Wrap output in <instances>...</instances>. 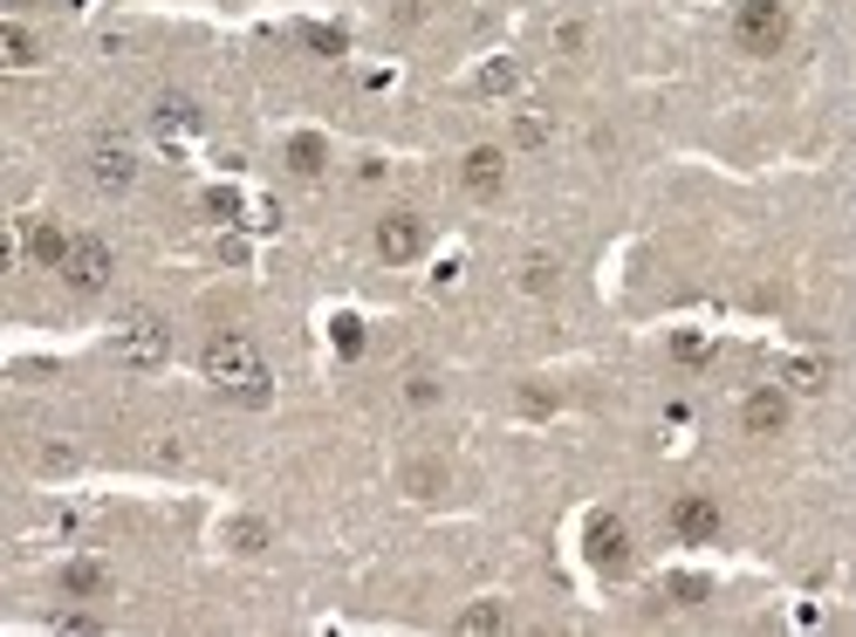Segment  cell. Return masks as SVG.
Masks as SVG:
<instances>
[{
    "label": "cell",
    "instance_id": "cell-4",
    "mask_svg": "<svg viewBox=\"0 0 856 637\" xmlns=\"http://www.w3.org/2000/svg\"><path fill=\"white\" fill-rule=\"evenodd\" d=\"M583 548H589V569L596 576H624L631 569V528L617 521V515H589Z\"/></svg>",
    "mask_w": 856,
    "mask_h": 637
},
{
    "label": "cell",
    "instance_id": "cell-17",
    "mask_svg": "<svg viewBox=\"0 0 856 637\" xmlns=\"http://www.w3.org/2000/svg\"><path fill=\"white\" fill-rule=\"evenodd\" d=\"M323 158H329V151H323V138H316V131L289 138V165H295L302 178H316V172H323Z\"/></svg>",
    "mask_w": 856,
    "mask_h": 637
},
{
    "label": "cell",
    "instance_id": "cell-7",
    "mask_svg": "<svg viewBox=\"0 0 856 637\" xmlns=\"http://www.w3.org/2000/svg\"><path fill=\"white\" fill-rule=\"evenodd\" d=\"M740 425L754 432V439H774V432L788 425V385H761V391H747Z\"/></svg>",
    "mask_w": 856,
    "mask_h": 637
},
{
    "label": "cell",
    "instance_id": "cell-14",
    "mask_svg": "<svg viewBox=\"0 0 856 637\" xmlns=\"http://www.w3.org/2000/svg\"><path fill=\"white\" fill-rule=\"evenodd\" d=\"M782 385L801 391V398H816V391L829 385V364H822V356H788V364H782Z\"/></svg>",
    "mask_w": 856,
    "mask_h": 637
},
{
    "label": "cell",
    "instance_id": "cell-5",
    "mask_svg": "<svg viewBox=\"0 0 856 637\" xmlns=\"http://www.w3.org/2000/svg\"><path fill=\"white\" fill-rule=\"evenodd\" d=\"M69 288L75 295H103L110 288V274H117V261H110V240H96V234H83L75 240V253H69Z\"/></svg>",
    "mask_w": 856,
    "mask_h": 637
},
{
    "label": "cell",
    "instance_id": "cell-27",
    "mask_svg": "<svg viewBox=\"0 0 856 637\" xmlns=\"http://www.w3.org/2000/svg\"><path fill=\"white\" fill-rule=\"evenodd\" d=\"M302 42L323 48V56H343V35H336V28H302Z\"/></svg>",
    "mask_w": 856,
    "mask_h": 637
},
{
    "label": "cell",
    "instance_id": "cell-24",
    "mask_svg": "<svg viewBox=\"0 0 856 637\" xmlns=\"http://www.w3.org/2000/svg\"><path fill=\"white\" fill-rule=\"evenodd\" d=\"M665 597H679V603H699V597H706V576H671V582H665Z\"/></svg>",
    "mask_w": 856,
    "mask_h": 637
},
{
    "label": "cell",
    "instance_id": "cell-12",
    "mask_svg": "<svg viewBox=\"0 0 856 637\" xmlns=\"http://www.w3.org/2000/svg\"><path fill=\"white\" fill-rule=\"evenodd\" d=\"M151 131H159V138H192L199 131V110L186 104V96H159V104H151Z\"/></svg>",
    "mask_w": 856,
    "mask_h": 637
},
{
    "label": "cell",
    "instance_id": "cell-21",
    "mask_svg": "<svg viewBox=\"0 0 856 637\" xmlns=\"http://www.w3.org/2000/svg\"><path fill=\"white\" fill-rule=\"evenodd\" d=\"M404 487L419 494V500H432L438 487H446V473H438V467H411V473H404Z\"/></svg>",
    "mask_w": 856,
    "mask_h": 637
},
{
    "label": "cell",
    "instance_id": "cell-20",
    "mask_svg": "<svg viewBox=\"0 0 856 637\" xmlns=\"http://www.w3.org/2000/svg\"><path fill=\"white\" fill-rule=\"evenodd\" d=\"M671 356H679V364H706V356H713V343L699 337V329H679V337H671Z\"/></svg>",
    "mask_w": 856,
    "mask_h": 637
},
{
    "label": "cell",
    "instance_id": "cell-22",
    "mask_svg": "<svg viewBox=\"0 0 856 637\" xmlns=\"http://www.w3.org/2000/svg\"><path fill=\"white\" fill-rule=\"evenodd\" d=\"M514 75H521L514 62H486V69H480V90H486V96H501V90H514Z\"/></svg>",
    "mask_w": 856,
    "mask_h": 637
},
{
    "label": "cell",
    "instance_id": "cell-6",
    "mask_svg": "<svg viewBox=\"0 0 856 637\" xmlns=\"http://www.w3.org/2000/svg\"><path fill=\"white\" fill-rule=\"evenodd\" d=\"M377 253H384L391 268L419 261V253H425V220H419V213H384V220H377Z\"/></svg>",
    "mask_w": 856,
    "mask_h": 637
},
{
    "label": "cell",
    "instance_id": "cell-1",
    "mask_svg": "<svg viewBox=\"0 0 856 637\" xmlns=\"http://www.w3.org/2000/svg\"><path fill=\"white\" fill-rule=\"evenodd\" d=\"M199 370H206V385H220L233 404H268L274 398V377L261 364V350H254L247 337H213L199 356Z\"/></svg>",
    "mask_w": 856,
    "mask_h": 637
},
{
    "label": "cell",
    "instance_id": "cell-9",
    "mask_svg": "<svg viewBox=\"0 0 856 637\" xmlns=\"http://www.w3.org/2000/svg\"><path fill=\"white\" fill-rule=\"evenodd\" d=\"M671 534H679V542H713V534H719V507L706 500V494H679V500H671Z\"/></svg>",
    "mask_w": 856,
    "mask_h": 637
},
{
    "label": "cell",
    "instance_id": "cell-25",
    "mask_svg": "<svg viewBox=\"0 0 856 637\" xmlns=\"http://www.w3.org/2000/svg\"><path fill=\"white\" fill-rule=\"evenodd\" d=\"M206 213H213V220H233V213H241V192L213 186V192H206Z\"/></svg>",
    "mask_w": 856,
    "mask_h": 637
},
{
    "label": "cell",
    "instance_id": "cell-28",
    "mask_svg": "<svg viewBox=\"0 0 856 637\" xmlns=\"http://www.w3.org/2000/svg\"><path fill=\"white\" fill-rule=\"evenodd\" d=\"M35 467H42V473H69V467H75V452H69V446H42V460H35Z\"/></svg>",
    "mask_w": 856,
    "mask_h": 637
},
{
    "label": "cell",
    "instance_id": "cell-26",
    "mask_svg": "<svg viewBox=\"0 0 856 637\" xmlns=\"http://www.w3.org/2000/svg\"><path fill=\"white\" fill-rule=\"evenodd\" d=\"M514 138H521V144H541V138H549V123H541L535 110H521V117H514Z\"/></svg>",
    "mask_w": 856,
    "mask_h": 637
},
{
    "label": "cell",
    "instance_id": "cell-23",
    "mask_svg": "<svg viewBox=\"0 0 856 637\" xmlns=\"http://www.w3.org/2000/svg\"><path fill=\"white\" fill-rule=\"evenodd\" d=\"M336 350H343V356L363 350V322H356V316H336Z\"/></svg>",
    "mask_w": 856,
    "mask_h": 637
},
{
    "label": "cell",
    "instance_id": "cell-2",
    "mask_svg": "<svg viewBox=\"0 0 856 637\" xmlns=\"http://www.w3.org/2000/svg\"><path fill=\"white\" fill-rule=\"evenodd\" d=\"M172 356V329L151 316V309H131L124 316V329H117V364L124 370H159Z\"/></svg>",
    "mask_w": 856,
    "mask_h": 637
},
{
    "label": "cell",
    "instance_id": "cell-18",
    "mask_svg": "<svg viewBox=\"0 0 856 637\" xmlns=\"http://www.w3.org/2000/svg\"><path fill=\"white\" fill-rule=\"evenodd\" d=\"M459 630H466V637H494V630H507V610H501V603H473V610L459 617Z\"/></svg>",
    "mask_w": 856,
    "mask_h": 637
},
{
    "label": "cell",
    "instance_id": "cell-10",
    "mask_svg": "<svg viewBox=\"0 0 856 637\" xmlns=\"http://www.w3.org/2000/svg\"><path fill=\"white\" fill-rule=\"evenodd\" d=\"M69 253H75V240L62 234L56 220H28V261H35V268L62 274V268H69Z\"/></svg>",
    "mask_w": 856,
    "mask_h": 637
},
{
    "label": "cell",
    "instance_id": "cell-16",
    "mask_svg": "<svg viewBox=\"0 0 856 637\" xmlns=\"http://www.w3.org/2000/svg\"><path fill=\"white\" fill-rule=\"evenodd\" d=\"M62 590L69 597H110V569H103V563H69L62 569Z\"/></svg>",
    "mask_w": 856,
    "mask_h": 637
},
{
    "label": "cell",
    "instance_id": "cell-19",
    "mask_svg": "<svg viewBox=\"0 0 856 637\" xmlns=\"http://www.w3.org/2000/svg\"><path fill=\"white\" fill-rule=\"evenodd\" d=\"M226 542H233V548H241V555H261V548H268V521H254V515H241V521H233V528H226Z\"/></svg>",
    "mask_w": 856,
    "mask_h": 637
},
{
    "label": "cell",
    "instance_id": "cell-8",
    "mask_svg": "<svg viewBox=\"0 0 856 637\" xmlns=\"http://www.w3.org/2000/svg\"><path fill=\"white\" fill-rule=\"evenodd\" d=\"M90 178H96L103 192H124V186L138 178V151L124 144V138H103V144L90 151Z\"/></svg>",
    "mask_w": 856,
    "mask_h": 637
},
{
    "label": "cell",
    "instance_id": "cell-3",
    "mask_svg": "<svg viewBox=\"0 0 856 637\" xmlns=\"http://www.w3.org/2000/svg\"><path fill=\"white\" fill-rule=\"evenodd\" d=\"M734 42L747 48V56H782V42H788V8H782V0H740Z\"/></svg>",
    "mask_w": 856,
    "mask_h": 637
},
{
    "label": "cell",
    "instance_id": "cell-30",
    "mask_svg": "<svg viewBox=\"0 0 856 637\" xmlns=\"http://www.w3.org/2000/svg\"><path fill=\"white\" fill-rule=\"evenodd\" d=\"M521 404H528V412H555V391H535V385H528Z\"/></svg>",
    "mask_w": 856,
    "mask_h": 637
},
{
    "label": "cell",
    "instance_id": "cell-13",
    "mask_svg": "<svg viewBox=\"0 0 856 637\" xmlns=\"http://www.w3.org/2000/svg\"><path fill=\"white\" fill-rule=\"evenodd\" d=\"M0 62L8 69H35L42 62V48H35V35L21 28V21H0Z\"/></svg>",
    "mask_w": 856,
    "mask_h": 637
},
{
    "label": "cell",
    "instance_id": "cell-29",
    "mask_svg": "<svg viewBox=\"0 0 856 637\" xmlns=\"http://www.w3.org/2000/svg\"><path fill=\"white\" fill-rule=\"evenodd\" d=\"M56 630H75V637H83V630H96V617H83V610H62Z\"/></svg>",
    "mask_w": 856,
    "mask_h": 637
},
{
    "label": "cell",
    "instance_id": "cell-31",
    "mask_svg": "<svg viewBox=\"0 0 856 637\" xmlns=\"http://www.w3.org/2000/svg\"><path fill=\"white\" fill-rule=\"evenodd\" d=\"M391 14L398 21H425V0H391Z\"/></svg>",
    "mask_w": 856,
    "mask_h": 637
},
{
    "label": "cell",
    "instance_id": "cell-15",
    "mask_svg": "<svg viewBox=\"0 0 856 637\" xmlns=\"http://www.w3.org/2000/svg\"><path fill=\"white\" fill-rule=\"evenodd\" d=\"M521 288L528 295H555L562 288V261H555V253H528V261H521Z\"/></svg>",
    "mask_w": 856,
    "mask_h": 637
},
{
    "label": "cell",
    "instance_id": "cell-11",
    "mask_svg": "<svg viewBox=\"0 0 856 637\" xmlns=\"http://www.w3.org/2000/svg\"><path fill=\"white\" fill-rule=\"evenodd\" d=\"M459 178H466V192H480V199H494L501 186H507V158L494 144H480V151H466V165H459Z\"/></svg>",
    "mask_w": 856,
    "mask_h": 637
}]
</instances>
